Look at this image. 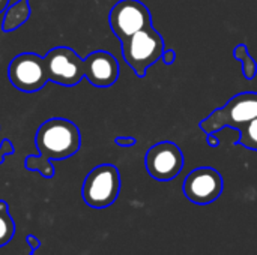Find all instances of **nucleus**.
I'll list each match as a JSON object with an SVG mask.
<instances>
[{"mask_svg":"<svg viewBox=\"0 0 257 255\" xmlns=\"http://www.w3.org/2000/svg\"><path fill=\"white\" fill-rule=\"evenodd\" d=\"M9 3H11V0H0V14L6 11V8L9 6Z\"/></svg>","mask_w":257,"mask_h":255,"instance_id":"412c9836","label":"nucleus"},{"mask_svg":"<svg viewBox=\"0 0 257 255\" xmlns=\"http://www.w3.org/2000/svg\"><path fill=\"white\" fill-rule=\"evenodd\" d=\"M38 155L44 161H62L75 155L81 146L78 126L62 117L45 120L35 134Z\"/></svg>","mask_w":257,"mask_h":255,"instance_id":"f257e3e1","label":"nucleus"},{"mask_svg":"<svg viewBox=\"0 0 257 255\" xmlns=\"http://www.w3.org/2000/svg\"><path fill=\"white\" fill-rule=\"evenodd\" d=\"M27 243H29V246L32 248V251H30V255H33L35 254V251H38L39 248H41V242L35 237V236H32V234H29L27 236Z\"/></svg>","mask_w":257,"mask_h":255,"instance_id":"6ab92c4d","label":"nucleus"},{"mask_svg":"<svg viewBox=\"0 0 257 255\" xmlns=\"http://www.w3.org/2000/svg\"><path fill=\"white\" fill-rule=\"evenodd\" d=\"M44 66L48 81L74 87L83 78V59L69 47H54L44 56Z\"/></svg>","mask_w":257,"mask_h":255,"instance_id":"39448f33","label":"nucleus"},{"mask_svg":"<svg viewBox=\"0 0 257 255\" xmlns=\"http://www.w3.org/2000/svg\"><path fill=\"white\" fill-rule=\"evenodd\" d=\"M120 192V174L113 164H101L90 170L81 186V197L89 207L111 206Z\"/></svg>","mask_w":257,"mask_h":255,"instance_id":"20e7f679","label":"nucleus"},{"mask_svg":"<svg viewBox=\"0 0 257 255\" xmlns=\"http://www.w3.org/2000/svg\"><path fill=\"white\" fill-rule=\"evenodd\" d=\"M257 117V92H244L235 95L224 107L212 111L200 122V129L206 134L223 128L239 129L247 122Z\"/></svg>","mask_w":257,"mask_h":255,"instance_id":"7ed1b4c3","label":"nucleus"},{"mask_svg":"<svg viewBox=\"0 0 257 255\" xmlns=\"http://www.w3.org/2000/svg\"><path fill=\"white\" fill-rule=\"evenodd\" d=\"M8 80L20 92H39L48 81L44 57L35 53H21L15 56L8 66Z\"/></svg>","mask_w":257,"mask_h":255,"instance_id":"423d86ee","label":"nucleus"},{"mask_svg":"<svg viewBox=\"0 0 257 255\" xmlns=\"http://www.w3.org/2000/svg\"><path fill=\"white\" fill-rule=\"evenodd\" d=\"M233 57L241 60L242 63V74L247 80H253L257 74V63L248 53V47L245 44H238L233 48Z\"/></svg>","mask_w":257,"mask_h":255,"instance_id":"ddd939ff","label":"nucleus"},{"mask_svg":"<svg viewBox=\"0 0 257 255\" xmlns=\"http://www.w3.org/2000/svg\"><path fill=\"white\" fill-rule=\"evenodd\" d=\"M122 56L137 77H145L146 71L155 65L164 53V39L154 26L131 35L122 42Z\"/></svg>","mask_w":257,"mask_h":255,"instance_id":"f03ea898","label":"nucleus"},{"mask_svg":"<svg viewBox=\"0 0 257 255\" xmlns=\"http://www.w3.org/2000/svg\"><path fill=\"white\" fill-rule=\"evenodd\" d=\"M30 17V5L29 0H18L17 3L11 5L5 11V18L2 23V30L5 33L17 30L21 27Z\"/></svg>","mask_w":257,"mask_h":255,"instance_id":"9b49d317","label":"nucleus"},{"mask_svg":"<svg viewBox=\"0 0 257 255\" xmlns=\"http://www.w3.org/2000/svg\"><path fill=\"white\" fill-rule=\"evenodd\" d=\"M15 233V222L9 215L8 203L0 200V248L8 245Z\"/></svg>","mask_w":257,"mask_h":255,"instance_id":"f8f14e48","label":"nucleus"},{"mask_svg":"<svg viewBox=\"0 0 257 255\" xmlns=\"http://www.w3.org/2000/svg\"><path fill=\"white\" fill-rule=\"evenodd\" d=\"M83 75L93 87L107 89L119 78V63L111 53L98 50L83 59Z\"/></svg>","mask_w":257,"mask_h":255,"instance_id":"9d476101","label":"nucleus"},{"mask_svg":"<svg viewBox=\"0 0 257 255\" xmlns=\"http://www.w3.org/2000/svg\"><path fill=\"white\" fill-rule=\"evenodd\" d=\"M26 168L30 171H38L45 179H51L54 176V167L51 161H44L39 158V155H29L26 158Z\"/></svg>","mask_w":257,"mask_h":255,"instance_id":"2eb2a0df","label":"nucleus"},{"mask_svg":"<svg viewBox=\"0 0 257 255\" xmlns=\"http://www.w3.org/2000/svg\"><path fill=\"white\" fill-rule=\"evenodd\" d=\"M145 164L151 177L160 182H169L182 171L184 153L178 144L161 141L146 152Z\"/></svg>","mask_w":257,"mask_h":255,"instance_id":"6e6552de","label":"nucleus"},{"mask_svg":"<svg viewBox=\"0 0 257 255\" xmlns=\"http://www.w3.org/2000/svg\"><path fill=\"white\" fill-rule=\"evenodd\" d=\"M163 62L166 63V65H173L175 63V60H176V53L173 51V50H164V53H163Z\"/></svg>","mask_w":257,"mask_h":255,"instance_id":"a211bd4d","label":"nucleus"},{"mask_svg":"<svg viewBox=\"0 0 257 255\" xmlns=\"http://www.w3.org/2000/svg\"><path fill=\"white\" fill-rule=\"evenodd\" d=\"M113 33L122 42L131 35L152 26L151 11L140 0H119L108 14Z\"/></svg>","mask_w":257,"mask_h":255,"instance_id":"0eeeda50","label":"nucleus"},{"mask_svg":"<svg viewBox=\"0 0 257 255\" xmlns=\"http://www.w3.org/2000/svg\"><path fill=\"white\" fill-rule=\"evenodd\" d=\"M114 143L119 147H133V146H136L137 140L134 137H116L114 138Z\"/></svg>","mask_w":257,"mask_h":255,"instance_id":"f3484780","label":"nucleus"},{"mask_svg":"<svg viewBox=\"0 0 257 255\" xmlns=\"http://www.w3.org/2000/svg\"><path fill=\"white\" fill-rule=\"evenodd\" d=\"M184 194L194 204L214 203L224 189L221 174L212 167H200L193 170L184 180Z\"/></svg>","mask_w":257,"mask_h":255,"instance_id":"1a4fd4ad","label":"nucleus"},{"mask_svg":"<svg viewBox=\"0 0 257 255\" xmlns=\"http://www.w3.org/2000/svg\"><path fill=\"white\" fill-rule=\"evenodd\" d=\"M206 141H208V144L211 146V147H218L220 146V138L215 135V132H212V134H206Z\"/></svg>","mask_w":257,"mask_h":255,"instance_id":"aec40b11","label":"nucleus"},{"mask_svg":"<svg viewBox=\"0 0 257 255\" xmlns=\"http://www.w3.org/2000/svg\"><path fill=\"white\" fill-rule=\"evenodd\" d=\"M14 152H15V149H14L12 141L5 138V140L2 141V146H0V164L5 161V158H6L8 155H14Z\"/></svg>","mask_w":257,"mask_h":255,"instance_id":"dca6fc26","label":"nucleus"},{"mask_svg":"<svg viewBox=\"0 0 257 255\" xmlns=\"http://www.w3.org/2000/svg\"><path fill=\"white\" fill-rule=\"evenodd\" d=\"M238 131H239L238 144H241L245 149L257 152V117L247 122L245 125H242Z\"/></svg>","mask_w":257,"mask_h":255,"instance_id":"4468645a","label":"nucleus"}]
</instances>
